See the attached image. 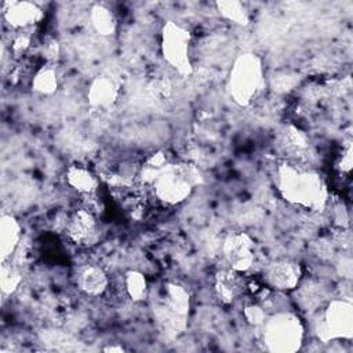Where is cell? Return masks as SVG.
<instances>
[{
    "label": "cell",
    "mask_w": 353,
    "mask_h": 353,
    "mask_svg": "<svg viewBox=\"0 0 353 353\" xmlns=\"http://www.w3.org/2000/svg\"><path fill=\"white\" fill-rule=\"evenodd\" d=\"M283 146L285 148V150L288 153L301 154L303 150L307 149V141L306 137L303 135L302 131H299L295 127H288L284 131V137H283Z\"/></svg>",
    "instance_id": "obj_22"
},
{
    "label": "cell",
    "mask_w": 353,
    "mask_h": 353,
    "mask_svg": "<svg viewBox=\"0 0 353 353\" xmlns=\"http://www.w3.org/2000/svg\"><path fill=\"white\" fill-rule=\"evenodd\" d=\"M65 232L69 240L79 245L95 244L99 236L97 216L84 208H79L68 218Z\"/></svg>",
    "instance_id": "obj_10"
},
{
    "label": "cell",
    "mask_w": 353,
    "mask_h": 353,
    "mask_svg": "<svg viewBox=\"0 0 353 353\" xmlns=\"http://www.w3.org/2000/svg\"><path fill=\"white\" fill-rule=\"evenodd\" d=\"M1 11L3 19L17 30H26L43 17L41 8L32 1H4Z\"/></svg>",
    "instance_id": "obj_11"
},
{
    "label": "cell",
    "mask_w": 353,
    "mask_h": 353,
    "mask_svg": "<svg viewBox=\"0 0 353 353\" xmlns=\"http://www.w3.org/2000/svg\"><path fill=\"white\" fill-rule=\"evenodd\" d=\"M222 254L228 268L245 273L255 261V245L250 234L244 232H230L222 243Z\"/></svg>",
    "instance_id": "obj_8"
},
{
    "label": "cell",
    "mask_w": 353,
    "mask_h": 353,
    "mask_svg": "<svg viewBox=\"0 0 353 353\" xmlns=\"http://www.w3.org/2000/svg\"><path fill=\"white\" fill-rule=\"evenodd\" d=\"M124 290L134 302H142L148 298L149 287L146 277L138 270H128L124 274Z\"/></svg>",
    "instance_id": "obj_19"
},
{
    "label": "cell",
    "mask_w": 353,
    "mask_h": 353,
    "mask_svg": "<svg viewBox=\"0 0 353 353\" xmlns=\"http://www.w3.org/2000/svg\"><path fill=\"white\" fill-rule=\"evenodd\" d=\"M216 7H218V11L221 12V15L236 23V25H247L250 18H248V12L244 7L243 3L240 1H236V0H226V1H218L216 3Z\"/></svg>",
    "instance_id": "obj_20"
},
{
    "label": "cell",
    "mask_w": 353,
    "mask_h": 353,
    "mask_svg": "<svg viewBox=\"0 0 353 353\" xmlns=\"http://www.w3.org/2000/svg\"><path fill=\"white\" fill-rule=\"evenodd\" d=\"M301 266L290 259H276L265 266L262 273L263 284L269 290L291 291L301 281Z\"/></svg>",
    "instance_id": "obj_9"
},
{
    "label": "cell",
    "mask_w": 353,
    "mask_h": 353,
    "mask_svg": "<svg viewBox=\"0 0 353 353\" xmlns=\"http://www.w3.org/2000/svg\"><path fill=\"white\" fill-rule=\"evenodd\" d=\"M317 338L323 342L353 336V305L349 299H332L319 313Z\"/></svg>",
    "instance_id": "obj_6"
},
{
    "label": "cell",
    "mask_w": 353,
    "mask_h": 353,
    "mask_svg": "<svg viewBox=\"0 0 353 353\" xmlns=\"http://www.w3.org/2000/svg\"><path fill=\"white\" fill-rule=\"evenodd\" d=\"M259 328L262 343L269 352L292 353L303 343V324L294 313L279 312L266 316Z\"/></svg>",
    "instance_id": "obj_4"
},
{
    "label": "cell",
    "mask_w": 353,
    "mask_h": 353,
    "mask_svg": "<svg viewBox=\"0 0 353 353\" xmlns=\"http://www.w3.org/2000/svg\"><path fill=\"white\" fill-rule=\"evenodd\" d=\"M91 25L101 36H112L117 29V19L112 10L103 4H94L90 12Z\"/></svg>",
    "instance_id": "obj_17"
},
{
    "label": "cell",
    "mask_w": 353,
    "mask_h": 353,
    "mask_svg": "<svg viewBox=\"0 0 353 353\" xmlns=\"http://www.w3.org/2000/svg\"><path fill=\"white\" fill-rule=\"evenodd\" d=\"M338 168L345 172H349L352 168V145H350V142H347L342 148V153L338 160Z\"/></svg>",
    "instance_id": "obj_25"
},
{
    "label": "cell",
    "mask_w": 353,
    "mask_h": 353,
    "mask_svg": "<svg viewBox=\"0 0 353 353\" xmlns=\"http://www.w3.org/2000/svg\"><path fill=\"white\" fill-rule=\"evenodd\" d=\"M65 178L68 185L80 194L97 193L99 181L97 175L81 164H72L66 168Z\"/></svg>",
    "instance_id": "obj_16"
},
{
    "label": "cell",
    "mask_w": 353,
    "mask_h": 353,
    "mask_svg": "<svg viewBox=\"0 0 353 353\" xmlns=\"http://www.w3.org/2000/svg\"><path fill=\"white\" fill-rule=\"evenodd\" d=\"M103 350L105 352H124V347L120 345H110V346L103 347Z\"/></svg>",
    "instance_id": "obj_27"
},
{
    "label": "cell",
    "mask_w": 353,
    "mask_h": 353,
    "mask_svg": "<svg viewBox=\"0 0 353 353\" xmlns=\"http://www.w3.org/2000/svg\"><path fill=\"white\" fill-rule=\"evenodd\" d=\"M119 97V85L109 76L95 77L88 87L87 99L92 108L108 109L110 108Z\"/></svg>",
    "instance_id": "obj_13"
},
{
    "label": "cell",
    "mask_w": 353,
    "mask_h": 353,
    "mask_svg": "<svg viewBox=\"0 0 353 353\" xmlns=\"http://www.w3.org/2000/svg\"><path fill=\"white\" fill-rule=\"evenodd\" d=\"M192 36L188 29L174 21H167L161 29V54L164 61L181 76L188 77L193 72L190 59Z\"/></svg>",
    "instance_id": "obj_7"
},
{
    "label": "cell",
    "mask_w": 353,
    "mask_h": 353,
    "mask_svg": "<svg viewBox=\"0 0 353 353\" xmlns=\"http://www.w3.org/2000/svg\"><path fill=\"white\" fill-rule=\"evenodd\" d=\"M156 320L163 332L175 336L186 327L190 309L189 292L179 284L167 283L164 285L160 303L154 307Z\"/></svg>",
    "instance_id": "obj_5"
},
{
    "label": "cell",
    "mask_w": 353,
    "mask_h": 353,
    "mask_svg": "<svg viewBox=\"0 0 353 353\" xmlns=\"http://www.w3.org/2000/svg\"><path fill=\"white\" fill-rule=\"evenodd\" d=\"M30 46V34H28L25 30L19 34H17L12 40L11 48L15 54H23Z\"/></svg>",
    "instance_id": "obj_24"
},
{
    "label": "cell",
    "mask_w": 353,
    "mask_h": 353,
    "mask_svg": "<svg viewBox=\"0 0 353 353\" xmlns=\"http://www.w3.org/2000/svg\"><path fill=\"white\" fill-rule=\"evenodd\" d=\"M58 74L52 63L40 66L32 77V88L41 95H51L58 90Z\"/></svg>",
    "instance_id": "obj_18"
},
{
    "label": "cell",
    "mask_w": 353,
    "mask_h": 353,
    "mask_svg": "<svg viewBox=\"0 0 353 353\" xmlns=\"http://www.w3.org/2000/svg\"><path fill=\"white\" fill-rule=\"evenodd\" d=\"M266 316L268 314L265 312V307L261 303H258V302L248 303L244 307V317L254 327H259L265 321Z\"/></svg>",
    "instance_id": "obj_23"
},
{
    "label": "cell",
    "mask_w": 353,
    "mask_h": 353,
    "mask_svg": "<svg viewBox=\"0 0 353 353\" xmlns=\"http://www.w3.org/2000/svg\"><path fill=\"white\" fill-rule=\"evenodd\" d=\"M22 276L19 273V270L12 266L11 263L7 262H1V270H0V287L4 295H10L12 294L18 285L21 284Z\"/></svg>",
    "instance_id": "obj_21"
},
{
    "label": "cell",
    "mask_w": 353,
    "mask_h": 353,
    "mask_svg": "<svg viewBox=\"0 0 353 353\" xmlns=\"http://www.w3.org/2000/svg\"><path fill=\"white\" fill-rule=\"evenodd\" d=\"M214 287L218 298L223 303H232L247 290V279L243 273L226 268L216 272Z\"/></svg>",
    "instance_id": "obj_12"
},
{
    "label": "cell",
    "mask_w": 353,
    "mask_h": 353,
    "mask_svg": "<svg viewBox=\"0 0 353 353\" xmlns=\"http://www.w3.org/2000/svg\"><path fill=\"white\" fill-rule=\"evenodd\" d=\"M43 54L46 55L48 63H54V61H57L58 55H59V44L57 40L51 39L48 40L44 47H43Z\"/></svg>",
    "instance_id": "obj_26"
},
{
    "label": "cell",
    "mask_w": 353,
    "mask_h": 353,
    "mask_svg": "<svg viewBox=\"0 0 353 353\" xmlns=\"http://www.w3.org/2000/svg\"><path fill=\"white\" fill-rule=\"evenodd\" d=\"M276 186L280 196L292 205L320 211L327 203L328 192L323 176L296 160H285L279 164Z\"/></svg>",
    "instance_id": "obj_1"
},
{
    "label": "cell",
    "mask_w": 353,
    "mask_h": 353,
    "mask_svg": "<svg viewBox=\"0 0 353 353\" xmlns=\"http://www.w3.org/2000/svg\"><path fill=\"white\" fill-rule=\"evenodd\" d=\"M200 179L201 176L196 165L171 161L154 175L145 189H150L157 201L167 205H176L192 194Z\"/></svg>",
    "instance_id": "obj_2"
},
{
    "label": "cell",
    "mask_w": 353,
    "mask_h": 353,
    "mask_svg": "<svg viewBox=\"0 0 353 353\" xmlns=\"http://www.w3.org/2000/svg\"><path fill=\"white\" fill-rule=\"evenodd\" d=\"M21 240V225L15 216L3 214L0 218V258L7 262Z\"/></svg>",
    "instance_id": "obj_15"
},
{
    "label": "cell",
    "mask_w": 353,
    "mask_h": 353,
    "mask_svg": "<svg viewBox=\"0 0 353 353\" xmlns=\"http://www.w3.org/2000/svg\"><path fill=\"white\" fill-rule=\"evenodd\" d=\"M77 287L87 295L99 296L109 288L106 272L97 265H87L77 273Z\"/></svg>",
    "instance_id": "obj_14"
},
{
    "label": "cell",
    "mask_w": 353,
    "mask_h": 353,
    "mask_svg": "<svg viewBox=\"0 0 353 353\" xmlns=\"http://www.w3.org/2000/svg\"><path fill=\"white\" fill-rule=\"evenodd\" d=\"M265 85V74L262 59L252 52H244L236 58L229 72L228 92L230 98L247 106L252 103L262 92Z\"/></svg>",
    "instance_id": "obj_3"
}]
</instances>
